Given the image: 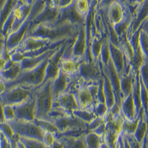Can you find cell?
<instances>
[{"instance_id": "6da1fadb", "label": "cell", "mask_w": 148, "mask_h": 148, "mask_svg": "<svg viewBox=\"0 0 148 148\" xmlns=\"http://www.w3.org/2000/svg\"><path fill=\"white\" fill-rule=\"evenodd\" d=\"M80 26L69 23L62 25H38L30 29L25 36L43 38L51 42H55L75 38Z\"/></svg>"}, {"instance_id": "7a4b0ae2", "label": "cell", "mask_w": 148, "mask_h": 148, "mask_svg": "<svg viewBox=\"0 0 148 148\" xmlns=\"http://www.w3.org/2000/svg\"><path fill=\"white\" fill-rule=\"evenodd\" d=\"M47 59H46L45 61H43L40 65L36 68L28 70H22L19 76L14 80L9 82L4 81L6 89H9L15 86H21L33 90L39 87L44 82Z\"/></svg>"}, {"instance_id": "3957f363", "label": "cell", "mask_w": 148, "mask_h": 148, "mask_svg": "<svg viewBox=\"0 0 148 148\" xmlns=\"http://www.w3.org/2000/svg\"><path fill=\"white\" fill-rule=\"evenodd\" d=\"M36 101V119H48V114L51 112L54 97L52 92V80L42 83L34 90Z\"/></svg>"}, {"instance_id": "277c9868", "label": "cell", "mask_w": 148, "mask_h": 148, "mask_svg": "<svg viewBox=\"0 0 148 148\" xmlns=\"http://www.w3.org/2000/svg\"><path fill=\"white\" fill-rule=\"evenodd\" d=\"M34 96V90L21 86H15L6 89L0 94V100L3 105L16 106L26 102Z\"/></svg>"}, {"instance_id": "5b68a950", "label": "cell", "mask_w": 148, "mask_h": 148, "mask_svg": "<svg viewBox=\"0 0 148 148\" xmlns=\"http://www.w3.org/2000/svg\"><path fill=\"white\" fill-rule=\"evenodd\" d=\"M7 123L10 124V125L11 126V128L14 130V133L17 135L18 136L42 141L44 132L39 126L36 125L34 122L14 119Z\"/></svg>"}, {"instance_id": "8992f818", "label": "cell", "mask_w": 148, "mask_h": 148, "mask_svg": "<svg viewBox=\"0 0 148 148\" xmlns=\"http://www.w3.org/2000/svg\"><path fill=\"white\" fill-rule=\"evenodd\" d=\"M74 39H69L66 42H64L60 47H58L56 52L52 54L47 59V64L46 68V74L44 82L49 81V80H54L59 75L60 73V62L62 59L63 53L66 48V47L70 42H72ZM43 82V83H44Z\"/></svg>"}, {"instance_id": "52a82bcc", "label": "cell", "mask_w": 148, "mask_h": 148, "mask_svg": "<svg viewBox=\"0 0 148 148\" xmlns=\"http://www.w3.org/2000/svg\"><path fill=\"white\" fill-rule=\"evenodd\" d=\"M78 75L86 84L96 83L102 78V72L99 68L98 62H87L83 60L79 65Z\"/></svg>"}, {"instance_id": "ba28073f", "label": "cell", "mask_w": 148, "mask_h": 148, "mask_svg": "<svg viewBox=\"0 0 148 148\" xmlns=\"http://www.w3.org/2000/svg\"><path fill=\"white\" fill-rule=\"evenodd\" d=\"M86 17L80 14L75 6V2L69 5L68 7L59 9V14L56 22L53 25H62V24H71L75 25H83L86 22Z\"/></svg>"}, {"instance_id": "9c48e42d", "label": "cell", "mask_w": 148, "mask_h": 148, "mask_svg": "<svg viewBox=\"0 0 148 148\" xmlns=\"http://www.w3.org/2000/svg\"><path fill=\"white\" fill-rule=\"evenodd\" d=\"M14 109L15 119L33 122L36 119V101L35 96L26 102L13 106Z\"/></svg>"}, {"instance_id": "30bf717a", "label": "cell", "mask_w": 148, "mask_h": 148, "mask_svg": "<svg viewBox=\"0 0 148 148\" xmlns=\"http://www.w3.org/2000/svg\"><path fill=\"white\" fill-rule=\"evenodd\" d=\"M59 14V9L56 6H53L46 2V5L42 11L37 14L32 23L30 29L38 25H53L56 22Z\"/></svg>"}, {"instance_id": "8fae6325", "label": "cell", "mask_w": 148, "mask_h": 148, "mask_svg": "<svg viewBox=\"0 0 148 148\" xmlns=\"http://www.w3.org/2000/svg\"><path fill=\"white\" fill-rule=\"evenodd\" d=\"M61 108L67 115H72L73 111L79 109L75 93L64 92L59 95L53 101V106Z\"/></svg>"}, {"instance_id": "7c38bea8", "label": "cell", "mask_w": 148, "mask_h": 148, "mask_svg": "<svg viewBox=\"0 0 148 148\" xmlns=\"http://www.w3.org/2000/svg\"><path fill=\"white\" fill-rule=\"evenodd\" d=\"M58 132L63 133L70 130H86L87 124L84 123L73 115H66L53 121Z\"/></svg>"}, {"instance_id": "4fadbf2b", "label": "cell", "mask_w": 148, "mask_h": 148, "mask_svg": "<svg viewBox=\"0 0 148 148\" xmlns=\"http://www.w3.org/2000/svg\"><path fill=\"white\" fill-rule=\"evenodd\" d=\"M87 48L86 31L85 25H81L77 36L72 44V55L74 58L84 60Z\"/></svg>"}, {"instance_id": "5bb4252c", "label": "cell", "mask_w": 148, "mask_h": 148, "mask_svg": "<svg viewBox=\"0 0 148 148\" xmlns=\"http://www.w3.org/2000/svg\"><path fill=\"white\" fill-rule=\"evenodd\" d=\"M51 43H53V42H51L50 41H48L47 39L33 37V36H25L23 39L20 46L14 51H18L21 53L33 52V51L40 49V48L47 47Z\"/></svg>"}, {"instance_id": "9a60e30c", "label": "cell", "mask_w": 148, "mask_h": 148, "mask_svg": "<svg viewBox=\"0 0 148 148\" xmlns=\"http://www.w3.org/2000/svg\"><path fill=\"white\" fill-rule=\"evenodd\" d=\"M75 95L80 109H86V110L92 111L96 103L93 97H91L90 91H88L86 84L82 85L80 88L75 92Z\"/></svg>"}, {"instance_id": "2e32d148", "label": "cell", "mask_w": 148, "mask_h": 148, "mask_svg": "<svg viewBox=\"0 0 148 148\" xmlns=\"http://www.w3.org/2000/svg\"><path fill=\"white\" fill-rule=\"evenodd\" d=\"M110 59L116 69L118 74L121 77L125 70V54L121 47H116L109 41Z\"/></svg>"}, {"instance_id": "e0dca14e", "label": "cell", "mask_w": 148, "mask_h": 148, "mask_svg": "<svg viewBox=\"0 0 148 148\" xmlns=\"http://www.w3.org/2000/svg\"><path fill=\"white\" fill-rule=\"evenodd\" d=\"M103 10L105 12L108 21L113 25L120 22L125 15V6L122 5L119 2L113 3L111 5L108 6V9Z\"/></svg>"}, {"instance_id": "ac0fdd59", "label": "cell", "mask_w": 148, "mask_h": 148, "mask_svg": "<svg viewBox=\"0 0 148 148\" xmlns=\"http://www.w3.org/2000/svg\"><path fill=\"white\" fill-rule=\"evenodd\" d=\"M56 49H53L51 51H48L45 53L42 54V55H39V56H36V57H29V58H24L23 60L20 63L21 64V71L22 70H28V69H34L36 67H37L38 65H40L43 61H45L46 59H47L48 58L50 57L52 54H53L56 50Z\"/></svg>"}, {"instance_id": "d6986e66", "label": "cell", "mask_w": 148, "mask_h": 148, "mask_svg": "<svg viewBox=\"0 0 148 148\" xmlns=\"http://www.w3.org/2000/svg\"><path fill=\"white\" fill-rule=\"evenodd\" d=\"M70 76L60 70V73L57 78L52 81V92L54 99L59 95L64 93L68 87Z\"/></svg>"}, {"instance_id": "ffe728a7", "label": "cell", "mask_w": 148, "mask_h": 148, "mask_svg": "<svg viewBox=\"0 0 148 148\" xmlns=\"http://www.w3.org/2000/svg\"><path fill=\"white\" fill-rule=\"evenodd\" d=\"M120 111L123 117L128 120L136 119L138 117L139 114H137L136 113V108L131 94L123 99L120 104Z\"/></svg>"}, {"instance_id": "44dd1931", "label": "cell", "mask_w": 148, "mask_h": 148, "mask_svg": "<svg viewBox=\"0 0 148 148\" xmlns=\"http://www.w3.org/2000/svg\"><path fill=\"white\" fill-rule=\"evenodd\" d=\"M147 135V114H145L144 110L141 108L139 113V122L137 125L136 130L133 134V136L139 143H141Z\"/></svg>"}, {"instance_id": "7402d4cb", "label": "cell", "mask_w": 148, "mask_h": 148, "mask_svg": "<svg viewBox=\"0 0 148 148\" xmlns=\"http://www.w3.org/2000/svg\"><path fill=\"white\" fill-rule=\"evenodd\" d=\"M136 73V72H135L131 69V70L129 73L123 75L120 77V90L123 96V99L128 97L129 95H130L132 92Z\"/></svg>"}, {"instance_id": "603a6c76", "label": "cell", "mask_w": 148, "mask_h": 148, "mask_svg": "<svg viewBox=\"0 0 148 148\" xmlns=\"http://www.w3.org/2000/svg\"><path fill=\"white\" fill-rule=\"evenodd\" d=\"M83 60L76 58H68V59H61L60 62V70L69 76L76 75L78 72V69L80 63Z\"/></svg>"}, {"instance_id": "cb8c5ba5", "label": "cell", "mask_w": 148, "mask_h": 148, "mask_svg": "<svg viewBox=\"0 0 148 148\" xmlns=\"http://www.w3.org/2000/svg\"><path fill=\"white\" fill-rule=\"evenodd\" d=\"M132 21H133V16L130 14V12L129 11V10L125 6V15H124L122 21L114 25V30L118 36H119V38L126 34Z\"/></svg>"}, {"instance_id": "d4e9b609", "label": "cell", "mask_w": 148, "mask_h": 148, "mask_svg": "<svg viewBox=\"0 0 148 148\" xmlns=\"http://www.w3.org/2000/svg\"><path fill=\"white\" fill-rule=\"evenodd\" d=\"M85 136L78 138L57 136L56 140L62 143L64 148H87L85 142Z\"/></svg>"}, {"instance_id": "484cf974", "label": "cell", "mask_w": 148, "mask_h": 148, "mask_svg": "<svg viewBox=\"0 0 148 148\" xmlns=\"http://www.w3.org/2000/svg\"><path fill=\"white\" fill-rule=\"evenodd\" d=\"M101 72H102V77L103 80V91H104V95H105V102L109 109L114 106V103H116L115 102V95H114V89L112 87V85L108 80V78L102 70H101Z\"/></svg>"}, {"instance_id": "4316f807", "label": "cell", "mask_w": 148, "mask_h": 148, "mask_svg": "<svg viewBox=\"0 0 148 148\" xmlns=\"http://www.w3.org/2000/svg\"><path fill=\"white\" fill-rule=\"evenodd\" d=\"M21 72V66L20 63H14L11 67L3 69L0 72V77L6 82L14 80Z\"/></svg>"}, {"instance_id": "83f0119b", "label": "cell", "mask_w": 148, "mask_h": 148, "mask_svg": "<svg viewBox=\"0 0 148 148\" xmlns=\"http://www.w3.org/2000/svg\"><path fill=\"white\" fill-rule=\"evenodd\" d=\"M134 103L136 108L137 114H139L140 109L142 108L141 106V101H140V76H139V73L136 72V75H135V80H134V84H133V89L131 92Z\"/></svg>"}, {"instance_id": "f1b7e54d", "label": "cell", "mask_w": 148, "mask_h": 148, "mask_svg": "<svg viewBox=\"0 0 148 148\" xmlns=\"http://www.w3.org/2000/svg\"><path fill=\"white\" fill-rule=\"evenodd\" d=\"M99 60L104 67L107 66L108 61L110 60V48H109V40L108 35H105L103 36V44H102Z\"/></svg>"}, {"instance_id": "f546056e", "label": "cell", "mask_w": 148, "mask_h": 148, "mask_svg": "<svg viewBox=\"0 0 148 148\" xmlns=\"http://www.w3.org/2000/svg\"><path fill=\"white\" fill-rule=\"evenodd\" d=\"M103 139L94 132H87L85 136V142L87 148H100Z\"/></svg>"}, {"instance_id": "4dcf8cb0", "label": "cell", "mask_w": 148, "mask_h": 148, "mask_svg": "<svg viewBox=\"0 0 148 148\" xmlns=\"http://www.w3.org/2000/svg\"><path fill=\"white\" fill-rule=\"evenodd\" d=\"M138 122H139V115L136 119H133V120H128L123 117L121 133L125 134V135H133L136 130Z\"/></svg>"}, {"instance_id": "1f68e13d", "label": "cell", "mask_w": 148, "mask_h": 148, "mask_svg": "<svg viewBox=\"0 0 148 148\" xmlns=\"http://www.w3.org/2000/svg\"><path fill=\"white\" fill-rule=\"evenodd\" d=\"M103 44V38L99 36H95L91 39V44H90V50L93 58L96 62L98 61L100 53H101V48Z\"/></svg>"}, {"instance_id": "d6a6232c", "label": "cell", "mask_w": 148, "mask_h": 148, "mask_svg": "<svg viewBox=\"0 0 148 148\" xmlns=\"http://www.w3.org/2000/svg\"><path fill=\"white\" fill-rule=\"evenodd\" d=\"M72 115L75 116V118L79 119L80 120L83 121L86 124H89L96 118V115L92 111L86 110V109H80V108L73 111Z\"/></svg>"}, {"instance_id": "836d02e7", "label": "cell", "mask_w": 148, "mask_h": 148, "mask_svg": "<svg viewBox=\"0 0 148 148\" xmlns=\"http://www.w3.org/2000/svg\"><path fill=\"white\" fill-rule=\"evenodd\" d=\"M33 122H34L36 125L39 126V127L43 130V132H49V133L53 134L54 136L58 133V130L57 127L54 125L53 123H52V122H50V121L36 119Z\"/></svg>"}, {"instance_id": "e575fe53", "label": "cell", "mask_w": 148, "mask_h": 148, "mask_svg": "<svg viewBox=\"0 0 148 148\" xmlns=\"http://www.w3.org/2000/svg\"><path fill=\"white\" fill-rule=\"evenodd\" d=\"M75 6L77 12L80 14L86 17L90 10L91 1L90 0H75Z\"/></svg>"}, {"instance_id": "d590c367", "label": "cell", "mask_w": 148, "mask_h": 148, "mask_svg": "<svg viewBox=\"0 0 148 148\" xmlns=\"http://www.w3.org/2000/svg\"><path fill=\"white\" fill-rule=\"evenodd\" d=\"M19 140L24 144L25 148H49L46 146L42 141L33 140V139H28L24 137L19 136Z\"/></svg>"}, {"instance_id": "8d00e7d4", "label": "cell", "mask_w": 148, "mask_h": 148, "mask_svg": "<svg viewBox=\"0 0 148 148\" xmlns=\"http://www.w3.org/2000/svg\"><path fill=\"white\" fill-rule=\"evenodd\" d=\"M140 101L142 109L144 110L145 114H147L148 108V87H147L140 80Z\"/></svg>"}, {"instance_id": "74e56055", "label": "cell", "mask_w": 148, "mask_h": 148, "mask_svg": "<svg viewBox=\"0 0 148 148\" xmlns=\"http://www.w3.org/2000/svg\"><path fill=\"white\" fill-rule=\"evenodd\" d=\"M0 132L9 141L11 140L12 138L15 135L14 133V130L11 128V126L10 125V124L7 122H3V123L0 124Z\"/></svg>"}, {"instance_id": "f35d334b", "label": "cell", "mask_w": 148, "mask_h": 148, "mask_svg": "<svg viewBox=\"0 0 148 148\" xmlns=\"http://www.w3.org/2000/svg\"><path fill=\"white\" fill-rule=\"evenodd\" d=\"M108 111V108L107 104L101 103H96L92 109V112L96 115V117H99V118H103V119Z\"/></svg>"}, {"instance_id": "ab89813d", "label": "cell", "mask_w": 148, "mask_h": 148, "mask_svg": "<svg viewBox=\"0 0 148 148\" xmlns=\"http://www.w3.org/2000/svg\"><path fill=\"white\" fill-rule=\"evenodd\" d=\"M140 81L148 87V61L146 62L138 71Z\"/></svg>"}, {"instance_id": "60d3db41", "label": "cell", "mask_w": 148, "mask_h": 148, "mask_svg": "<svg viewBox=\"0 0 148 148\" xmlns=\"http://www.w3.org/2000/svg\"><path fill=\"white\" fill-rule=\"evenodd\" d=\"M3 116H4L5 122H10L15 119L14 107L9 106V105H4L3 106Z\"/></svg>"}, {"instance_id": "b9f144b4", "label": "cell", "mask_w": 148, "mask_h": 148, "mask_svg": "<svg viewBox=\"0 0 148 148\" xmlns=\"http://www.w3.org/2000/svg\"><path fill=\"white\" fill-rule=\"evenodd\" d=\"M55 140H56V138H55V136L53 134L49 133V132H44L43 138H42V142L47 147H51L53 146V144L55 142Z\"/></svg>"}, {"instance_id": "7bdbcfd3", "label": "cell", "mask_w": 148, "mask_h": 148, "mask_svg": "<svg viewBox=\"0 0 148 148\" xmlns=\"http://www.w3.org/2000/svg\"><path fill=\"white\" fill-rule=\"evenodd\" d=\"M103 122V118H99V117H96L91 122H90L89 124H87V131L88 132H92L94 131L98 126L100 125H102Z\"/></svg>"}, {"instance_id": "ee69618b", "label": "cell", "mask_w": 148, "mask_h": 148, "mask_svg": "<svg viewBox=\"0 0 148 148\" xmlns=\"http://www.w3.org/2000/svg\"><path fill=\"white\" fill-rule=\"evenodd\" d=\"M97 103H106V102H105V95H104V91H103V77L98 80V91H97Z\"/></svg>"}, {"instance_id": "f6af8a7d", "label": "cell", "mask_w": 148, "mask_h": 148, "mask_svg": "<svg viewBox=\"0 0 148 148\" xmlns=\"http://www.w3.org/2000/svg\"><path fill=\"white\" fill-rule=\"evenodd\" d=\"M86 86L88 88V91H90V93H91V97H93L95 103H97V91H98V82L86 84Z\"/></svg>"}, {"instance_id": "bcb514c9", "label": "cell", "mask_w": 148, "mask_h": 148, "mask_svg": "<svg viewBox=\"0 0 148 148\" xmlns=\"http://www.w3.org/2000/svg\"><path fill=\"white\" fill-rule=\"evenodd\" d=\"M125 136L127 139L128 142H129V145H130V148H140V143H139L134 138L133 135H125L124 134Z\"/></svg>"}, {"instance_id": "7dc6e473", "label": "cell", "mask_w": 148, "mask_h": 148, "mask_svg": "<svg viewBox=\"0 0 148 148\" xmlns=\"http://www.w3.org/2000/svg\"><path fill=\"white\" fill-rule=\"evenodd\" d=\"M115 2H119V0H103L97 5V10H106L108 8L109 5H111L113 3Z\"/></svg>"}, {"instance_id": "c3c4849f", "label": "cell", "mask_w": 148, "mask_h": 148, "mask_svg": "<svg viewBox=\"0 0 148 148\" xmlns=\"http://www.w3.org/2000/svg\"><path fill=\"white\" fill-rule=\"evenodd\" d=\"M92 132H94L95 134H97V136H99L100 137H102V138H104V136H105V133H106V125H105V123L103 122L102 125H100L98 126L94 131H92Z\"/></svg>"}, {"instance_id": "681fc988", "label": "cell", "mask_w": 148, "mask_h": 148, "mask_svg": "<svg viewBox=\"0 0 148 148\" xmlns=\"http://www.w3.org/2000/svg\"><path fill=\"white\" fill-rule=\"evenodd\" d=\"M75 2V0H60L58 3V9H63L65 7H68L69 5L72 4Z\"/></svg>"}, {"instance_id": "f907efd6", "label": "cell", "mask_w": 148, "mask_h": 148, "mask_svg": "<svg viewBox=\"0 0 148 148\" xmlns=\"http://www.w3.org/2000/svg\"><path fill=\"white\" fill-rule=\"evenodd\" d=\"M0 148H10V141L0 132Z\"/></svg>"}, {"instance_id": "816d5d0a", "label": "cell", "mask_w": 148, "mask_h": 148, "mask_svg": "<svg viewBox=\"0 0 148 148\" xmlns=\"http://www.w3.org/2000/svg\"><path fill=\"white\" fill-rule=\"evenodd\" d=\"M147 0H129L125 5H132V6H140Z\"/></svg>"}, {"instance_id": "f5cc1de1", "label": "cell", "mask_w": 148, "mask_h": 148, "mask_svg": "<svg viewBox=\"0 0 148 148\" xmlns=\"http://www.w3.org/2000/svg\"><path fill=\"white\" fill-rule=\"evenodd\" d=\"M7 61H8V60H7L5 58H3L1 54H0V72L3 71V70L5 69Z\"/></svg>"}, {"instance_id": "db71d44e", "label": "cell", "mask_w": 148, "mask_h": 148, "mask_svg": "<svg viewBox=\"0 0 148 148\" xmlns=\"http://www.w3.org/2000/svg\"><path fill=\"white\" fill-rule=\"evenodd\" d=\"M5 122L4 120V116H3V105L0 100V124Z\"/></svg>"}, {"instance_id": "11a10c76", "label": "cell", "mask_w": 148, "mask_h": 148, "mask_svg": "<svg viewBox=\"0 0 148 148\" xmlns=\"http://www.w3.org/2000/svg\"><path fill=\"white\" fill-rule=\"evenodd\" d=\"M6 91V86H5V82L2 78L0 79V94H2L3 92Z\"/></svg>"}, {"instance_id": "9f6ffc18", "label": "cell", "mask_w": 148, "mask_h": 148, "mask_svg": "<svg viewBox=\"0 0 148 148\" xmlns=\"http://www.w3.org/2000/svg\"><path fill=\"white\" fill-rule=\"evenodd\" d=\"M147 138L148 136L147 135L145 138L143 139V140H142V142L140 143V148H148L147 147Z\"/></svg>"}, {"instance_id": "6f0895ef", "label": "cell", "mask_w": 148, "mask_h": 148, "mask_svg": "<svg viewBox=\"0 0 148 148\" xmlns=\"http://www.w3.org/2000/svg\"><path fill=\"white\" fill-rule=\"evenodd\" d=\"M50 148H64V147H63V145H62V143L60 141H58V140H56L55 142L53 144V146Z\"/></svg>"}, {"instance_id": "680465c9", "label": "cell", "mask_w": 148, "mask_h": 148, "mask_svg": "<svg viewBox=\"0 0 148 148\" xmlns=\"http://www.w3.org/2000/svg\"><path fill=\"white\" fill-rule=\"evenodd\" d=\"M17 147H18V148H25V147L24 146V144L19 139L17 140Z\"/></svg>"}, {"instance_id": "91938a15", "label": "cell", "mask_w": 148, "mask_h": 148, "mask_svg": "<svg viewBox=\"0 0 148 148\" xmlns=\"http://www.w3.org/2000/svg\"><path fill=\"white\" fill-rule=\"evenodd\" d=\"M119 3H121L122 5H124V6H125V5L126 3H127V2H128L129 0H119Z\"/></svg>"}, {"instance_id": "94428289", "label": "cell", "mask_w": 148, "mask_h": 148, "mask_svg": "<svg viewBox=\"0 0 148 148\" xmlns=\"http://www.w3.org/2000/svg\"><path fill=\"white\" fill-rule=\"evenodd\" d=\"M18 1H21V2H23V3H26V2H29L30 0H18Z\"/></svg>"}, {"instance_id": "6125c7cd", "label": "cell", "mask_w": 148, "mask_h": 148, "mask_svg": "<svg viewBox=\"0 0 148 148\" xmlns=\"http://www.w3.org/2000/svg\"><path fill=\"white\" fill-rule=\"evenodd\" d=\"M96 1H97V4H98V3H99L100 2H102L103 0H96Z\"/></svg>"}]
</instances>
